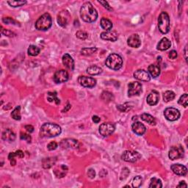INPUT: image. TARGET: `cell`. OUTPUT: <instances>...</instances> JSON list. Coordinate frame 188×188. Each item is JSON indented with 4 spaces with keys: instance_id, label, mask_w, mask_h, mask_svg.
I'll return each mask as SVG.
<instances>
[{
    "instance_id": "6da1fadb",
    "label": "cell",
    "mask_w": 188,
    "mask_h": 188,
    "mask_svg": "<svg viewBox=\"0 0 188 188\" xmlns=\"http://www.w3.org/2000/svg\"><path fill=\"white\" fill-rule=\"evenodd\" d=\"M80 16L84 21L94 22L98 18V13L90 2H85L80 9Z\"/></svg>"
},
{
    "instance_id": "7a4b0ae2",
    "label": "cell",
    "mask_w": 188,
    "mask_h": 188,
    "mask_svg": "<svg viewBox=\"0 0 188 188\" xmlns=\"http://www.w3.org/2000/svg\"><path fill=\"white\" fill-rule=\"evenodd\" d=\"M62 132L59 125L52 123H46L40 129L39 135L41 137H53L60 135Z\"/></svg>"
},
{
    "instance_id": "3957f363",
    "label": "cell",
    "mask_w": 188,
    "mask_h": 188,
    "mask_svg": "<svg viewBox=\"0 0 188 188\" xmlns=\"http://www.w3.org/2000/svg\"><path fill=\"white\" fill-rule=\"evenodd\" d=\"M105 63L110 69L118 71L122 67L123 59L118 54H111L108 57Z\"/></svg>"
},
{
    "instance_id": "277c9868",
    "label": "cell",
    "mask_w": 188,
    "mask_h": 188,
    "mask_svg": "<svg viewBox=\"0 0 188 188\" xmlns=\"http://www.w3.org/2000/svg\"><path fill=\"white\" fill-rule=\"evenodd\" d=\"M52 25L51 16L48 13H44L40 16L39 19L35 22V28L40 31H46L49 29Z\"/></svg>"
},
{
    "instance_id": "5b68a950",
    "label": "cell",
    "mask_w": 188,
    "mask_h": 188,
    "mask_svg": "<svg viewBox=\"0 0 188 188\" xmlns=\"http://www.w3.org/2000/svg\"><path fill=\"white\" fill-rule=\"evenodd\" d=\"M170 18L168 14L162 12L158 18V28L163 34H167L170 30Z\"/></svg>"
},
{
    "instance_id": "8992f818",
    "label": "cell",
    "mask_w": 188,
    "mask_h": 188,
    "mask_svg": "<svg viewBox=\"0 0 188 188\" xmlns=\"http://www.w3.org/2000/svg\"><path fill=\"white\" fill-rule=\"evenodd\" d=\"M123 160L128 163H135L141 158L140 153L135 151H125L121 156Z\"/></svg>"
},
{
    "instance_id": "52a82bcc",
    "label": "cell",
    "mask_w": 188,
    "mask_h": 188,
    "mask_svg": "<svg viewBox=\"0 0 188 188\" xmlns=\"http://www.w3.org/2000/svg\"><path fill=\"white\" fill-rule=\"evenodd\" d=\"M184 154H185L184 149L181 145H179V146L171 147L169 151L168 157L171 160H175V159L182 158L184 157Z\"/></svg>"
},
{
    "instance_id": "ba28073f",
    "label": "cell",
    "mask_w": 188,
    "mask_h": 188,
    "mask_svg": "<svg viewBox=\"0 0 188 188\" xmlns=\"http://www.w3.org/2000/svg\"><path fill=\"white\" fill-rule=\"evenodd\" d=\"M164 116L165 118L167 121H175L178 120L180 117L181 114L179 110L173 108H166L164 111Z\"/></svg>"
},
{
    "instance_id": "9c48e42d",
    "label": "cell",
    "mask_w": 188,
    "mask_h": 188,
    "mask_svg": "<svg viewBox=\"0 0 188 188\" xmlns=\"http://www.w3.org/2000/svg\"><path fill=\"white\" fill-rule=\"evenodd\" d=\"M128 96L129 97L138 96L142 93V85L140 82H132L129 84Z\"/></svg>"
},
{
    "instance_id": "30bf717a",
    "label": "cell",
    "mask_w": 188,
    "mask_h": 188,
    "mask_svg": "<svg viewBox=\"0 0 188 188\" xmlns=\"http://www.w3.org/2000/svg\"><path fill=\"white\" fill-rule=\"evenodd\" d=\"M78 82L81 85L85 87V88H92L96 86V80L94 78L90 77V76H80L78 78Z\"/></svg>"
},
{
    "instance_id": "8fae6325",
    "label": "cell",
    "mask_w": 188,
    "mask_h": 188,
    "mask_svg": "<svg viewBox=\"0 0 188 188\" xmlns=\"http://www.w3.org/2000/svg\"><path fill=\"white\" fill-rule=\"evenodd\" d=\"M116 127L111 123H104L99 126V133L103 137H108L114 132Z\"/></svg>"
},
{
    "instance_id": "7c38bea8",
    "label": "cell",
    "mask_w": 188,
    "mask_h": 188,
    "mask_svg": "<svg viewBox=\"0 0 188 188\" xmlns=\"http://www.w3.org/2000/svg\"><path fill=\"white\" fill-rule=\"evenodd\" d=\"M71 16L67 11H62L57 15V23L62 27H66L69 22Z\"/></svg>"
},
{
    "instance_id": "4fadbf2b",
    "label": "cell",
    "mask_w": 188,
    "mask_h": 188,
    "mask_svg": "<svg viewBox=\"0 0 188 188\" xmlns=\"http://www.w3.org/2000/svg\"><path fill=\"white\" fill-rule=\"evenodd\" d=\"M68 74L66 71L65 70H59L57 71L54 75V81L56 83H62L66 82L68 80Z\"/></svg>"
},
{
    "instance_id": "5bb4252c",
    "label": "cell",
    "mask_w": 188,
    "mask_h": 188,
    "mask_svg": "<svg viewBox=\"0 0 188 188\" xmlns=\"http://www.w3.org/2000/svg\"><path fill=\"white\" fill-rule=\"evenodd\" d=\"M134 77L137 80L143 81V82H149L151 80L150 74L146 71L140 69L137 70L134 73Z\"/></svg>"
},
{
    "instance_id": "9a60e30c",
    "label": "cell",
    "mask_w": 188,
    "mask_h": 188,
    "mask_svg": "<svg viewBox=\"0 0 188 188\" xmlns=\"http://www.w3.org/2000/svg\"><path fill=\"white\" fill-rule=\"evenodd\" d=\"M127 44L132 48H138L141 45V40L137 34H133L127 39Z\"/></svg>"
},
{
    "instance_id": "2e32d148",
    "label": "cell",
    "mask_w": 188,
    "mask_h": 188,
    "mask_svg": "<svg viewBox=\"0 0 188 188\" xmlns=\"http://www.w3.org/2000/svg\"><path fill=\"white\" fill-rule=\"evenodd\" d=\"M68 171V167L65 165H60L54 167L53 172L57 178H63L67 174Z\"/></svg>"
},
{
    "instance_id": "e0dca14e",
    "label": "cell",
    "mask_w": 188,
    "mask_h": 188,
    "mask_svg": "<svg viewBox=\"0 0 188 188\" xmlns=\"http://www.w3.org/2000/svg\"><path fill=\"white\" fill-rule=\"evenodd\" d=\"M101 38L105 40L115 42L118 39V34L115 31H105L101 33Z\"/></svg>"
},
{
    "instance_id": "ac0fdd59",
    "label": "cell",
    "mask_w": 188,
    "mask_h": 188,
    "mask_svg": "<svg viewBox=\"0 0 188 188\" xmlns=\"http://www.w3.org/2000/svg\"><path fill=\"white\" fill-rule=\"evenodd\" d=\"M171 170L175 174L178 176H185L187 173V168L185 165L181 164H173L171 167Z\"/></svg>"
},
{
    "instance_id": "d6986e66",
    "label": "cell",
    "mask_w": 188,
    "mask_h": 188,
    "mask_svg": "<svg viewBox=\"0 0 188 188\" xmlns=\"http://www.w3.org/2000/svg\"><path fill=\"white\" fill-rule=\"evenodd\" d=\"M60 145L63 149H76L78 146V141L74 139H65Z\"/></svg>"
},
{
    "instance_id": "ffe728a7",
    "label": "cell",
    "mask_w": 188,
    "mask_h": 188,
    "mask_svg": "<svg viewBox=\"0 0 188 188\" xmlns=\"http://www.w3.org/2000/svg\"><path fill=\"white\" fill-rule=\"evenodd\" d=\"M159 99V93L156 91V90H153V91H151L150 94H149V96H147L146 101L149 105H150V106H154V105H156L157 103H158Z\"/></svg>"
},
{
    "instance_id": "44dd1931",
    "label": "cell",
    "mask_w": 188,
    "mask_h": 188,
    "mask_svg": "<svg viewBox=\"0 0 188 188\" xmlns=\"http://www.w3.org/2000/svg\"><path fill=\"white\" fill-rule=\"evenodd\" d=\"M62 64H63L64 66H66L68 69L71 71H73L74 69V61L69 54H65L64 55L62 56Z\"/></svg>"
},
{
    "instance_id": "7402d4cb",
    "label": "cell",
    "mask_w": 188,
    "mask_h": 188,
    "mask_svg": "<svg viewBox=\"0 0 188 188\" xmlns=\"http://www.w3.org/2000/svg\"><path fill=\"white\" fill-rule=\"evenodd\" d=\"M132 129L133 132L137 135H143V134H145V131H146V128H145L144 125L142 123L138 122V121L132 124Z\"/></svg>"
},
{
    "instance_id": "603a6c76",
    "label": "cell",
    "mask_w": 188,
    "mask_h": 188,
    "mask_svg": "<svg viewBox=\"0 0 188 188\" xmlns=\"http://www.w3.org/2000/svg\"><path fill=\"white\" fill-rule=\"evenodd\" d=\"M2 138L3 140L8 141V142H13L16 139V134L11 129H7L4 131L2 135Z\"/></svg>"
},
{
    "instance_id": "cb8c5ba5",
    "label": "cell",
    "mask_w": 188,
    "mask_h": 188,
    "mask_svg": "<svg viewBox=\"0 0 188 188\" xmlns=\"http://www.w3.org/2000/svg\"><path fill=\"white\" fill-rule=\"evenodd\" d=\"M171 46V42L167 38H162L159 44H157V49L159 51H165V50L168 49Z\"/></svg>"
},
{
    "instance_id": "d4e9b609",
    "label": "cell",
    "mask_w": 188,
    "mask_h": 188,
    "mask_svg": "<svg viewBox=\"0 0 188 188\" xmlns=\"http://www.w3.org/2000/svg\"><path fill=\"white\" fill-rule=\"evenodd\" d=\"M57 162V157H47V158H44L42 160V166L44 168L48 169L52 166H54L56 164Z\"/></svg>"
},
{
    "instance_id": "484cf974",
    "label": "cell",
    "mask_w": 188,
    "mask_h": 188,
    "mask_svg": "<svg viewBox=\"0 0 188 188\" xmlns=\"http://www.w3.org/2000/svg\"><path fill=\"white\" fill-rule=\"evenodd\" d=\"M149 74H151V76H153L154 78H156L160 74V68L158 66L154 64H151L149 66L148 68Z\"/></svg>"
},
{
    "instance_id": "4316f807",
    "label": "cell",
    "mask_w": 188,
    "mask_h": 188,
    "mask_svg": "<svg viewBox=\"0 0 188 188\" xmlns=\"http://www.w3.org/2000/svg\"><path fill=\"white\" fill-rule=\"evenodd\" d=\"M87 73L92 76L99 75V74H102V69L100 67H99V66H91L87 68Z\"/></svg>"
},
{
    "instance_id": "83f0119b",
    "label": "cell",
    "mask_w": 188,
    "mask_h": 188,
    "mask_svg": "<svg viewBox=\"0 0 188 188\" xmlns=\"http://www.w3.org/2000/svg\"><path fill=\"white\" fill-rule=\"evenodd\" d=\"M101 27L106 31H110L112 28V23L110 20L106 19V18H102L101 19Z\"/></svg>"
},
{
    "instance_id": "f1b7e54d",
    "label": "cell",
    "mask_w": 188,
    "mask_h": 188,
    "mask_svg": "<svg viewBox=\"0 0 188 188\" xmlns=\"http://www.w3.org/2000/svg\"><path fill=\"white\" fill-rule=\"evenodd\" d=\"M141 119L145 121V122L148 123V124L153 125V126L156 125V120H155V118H154L152 116H151L150 114L143 113V114L141 115Z\"/></svg>"
},
{
    "instance_id": "f546056e",
    "label": "cell",
    "mask_w": 188,
    "mask_h": 188,
    "mask_svg": "<svg viewBox=\"0 0 188 188\" xmlns=\"http://www.w3.org/2000/svg\"><path fill=\"white\" fill-rule=\"evenodd\" d=\"M47 100L49 102H54L56 103V104H60V101L59 99L57 98V92H48L47 94Z\"/></svg>"
},
{
    "instance_id": "4dcf8cb0",
    "label": "cell",
    "mask_w": 188,
    "mask_h": 188,
    "mask_svg": "<svg viewBox=\"0 0 188 188\" xmlns=\"http://www.w3.org/2000/svg\"><path fill=\"white\" fill-rule=\"evenodd\" d=\"M176 97V94L172 90H167L163 94V100L165 102H169L173 100Z\"/></svg>"
},
{
    "instance_id": "1f68e13d",
    "label": "cell",
    "mask_w": 188,
    "mask_h": 188,
    "mask_svg": "<svg viewBox=\"0 0 188 188\" xmlns=\"http://www.w3.org/2000/svg\"><path fill=\"white\" fill-rule=\"evenodd\" d=\"M101 99L104 101V102H110L113 101L114 99V96H113L112 94H111L110 92L108 91H104L102 94V96H101Z\"/></svg>"
},
{
    "instance_id": "d6a6232c",
    "label": "cell",
    "mask_w": 188,
    "mask_h": 188,
    "mask_svg": "<svg viewBox=\"0 0 188 188\" xmlns=\"http://www.w3.org/2000/svg\"><path fill=\"white\" fill-rule=\"evenodd\" d=\"M150 188H161L163 187V184L160 179L157 178H152L150 181V185L149 186Z\"/></svg>"
},
{
    "instance_id": "836d02e7",
    "label": "cell",
    "mask_w": 188,
    "mask_h": 188,
    "mask_svg": "<svg viewBox=\"0 0 188 188\" xmlns=\"http://www.w3.org/2000/svg\"><path fill=\"white\" fill-rule=\"evenodd\" d=\"M11 117L13 118L14 120L19 121L21 120V108L19 106L16 107L14 110L12 111L11 112Z\"/></svg>"
},
{
    "instance_id": "e575fe53",
    "label": "cell",
    "mask_w": 188,
    "mask_h": 188,
    "mask_svg": "<svg viewBox=\"0 0 188 188\" xmlns=\"http://www.w3.org/2000/svg\"><path fill=\"white\" fill-rule=\"evenodd\" d=\"M97 51V48L90 47V48H84L81 50V54L85 56H90L94 54Z\"/></svg>"
},
{
    "instance_id": "d590c367",
    "label": "cell",
    "mask_w": 188,
    "mask_h": 188,
    "mask_svg": "<svg viewBox=\"0 0 188 188\" xmlns=\"http://www.w3.org/2000/svg\"><path fill=\"white\" fill-rule=\"evenodd\" d=\"M40 49L38 46L31 45L30 46L29 48H28V54L30 56H37L38 54L40 53Z\"/></svg>"
},
{
    "instance_id": "8d00e7d4",
    "label": "cell",
    "mask_w": 188,
    "mask_h": 188,
    "mask_svg": "<svg viewBox=\"0 0 188 188\" xmlns=\"http://www.w3.org/2000/svg\"><path fill=\"white\" fill-rule=\"evenodd\" d=\"M178 103L179 104L183 106L184 108H187L188 106V96L187 94H183L180 98H179V101H178Z\"/></svg>"
},
{
    "instance_id": "74e56055",
    "label": "cell",
    "mask_w": 188,
    "mask_h": 188,
    "mask_svg": "<svg viewBox=\"0 0 188 188\" xmlns=\"http://www.w3.org/2000/svg\"><path fill=\"white\" fill-rule=\"evenodd\" d=\"M143 182V178L140 176L135 177L132 180V187H140Z\"/></svg>"
},
{
    "instance_id": "f35d334b",
    "label": "cell",
    "mask_w": 188,
    "mask_h": 188,
    "mask_svg": "<svg viewBox=\"0 0 188 188\" xmlns=\"http://www.w3.org/2000/svg\"><path fill=\"white\" fill-rule=\"evenodd\" d=\"M27 3V1H7V4L13 7H21Z\"/></svg>"
},
{
    "instance_id": "ab89813d",
    "label": "cell",
    "mask_w": 188,
    "mask_h": 188,
    "mask_svg": "<svg viewBox=\"0 0 188 188\" xmlns=\"http://www.w3.org/2000/svg\"><path fill=\"white\" fill-rule=\"evenodd\" d=\"M76 37L81 40H85L88 38V34L86 32L82 31V30H79L76 33Z\"/></svg>"
},
{
    "instance_id": "60d3db41",
    "label": "cell",
    "mask_w": 188,
    "mask_h": 188,
    "mask_svg": "<svg viewBox=\"0 0 188 188\" xmlns=\"http://www.w3.org/2000/svg\"><path fill=\"white\" fill-rule=\"evenodd\" d=\"M2 21L5 24H14V25H19V22H17L16 21V20H14L13 19H12V18H11V17L3 18Z\"/></svg>"
},
{
    "instance_id": "b9f144b4",
    "label": "cell",
    "mask_w": 188,
    "mask_h": 188,
    "mask_svg": "<svg viewBox=\"0 0 188 188\" xmlns=\"http://www.w3.org/2000/svg\"><path fill=\"white\" fill-rule=\"evenodd\" d=\"M1 32L2 34L4 35H6V36H9V37H13V36H15L16 34L13 33V32L10 31V30H5L2 27H1Z\"/></svg>"
},
{
    "instance_id": "7bdbcfd3",
    "label": "cell",
    "mask_w": 188,
    "mask_h": 188,
    "mask_svg": "<svg viewBox=\"0 0 188 188\" xmlns=\"http://www.w3.org/2000/svg\"><path fill=\"white\" fill-rule=\"evenodd\" d=\"M20 138L21 139V140H26L28 143H31V140H32V137L30 136V135L26 134V133H21V135H20Z\"/></svg>"
},
{
    "instance_id": "ee69618b",
    "label": "cell",
    "mask_w": 188,
    "mask_h": 188,
    "mask_svg": "<svg viewBox=\"0 0 188 188\" xmlns=\"http://www.w3.org/2000/svg\"><path fill=\"white\" fill-rule=\"evenodd\" d=\"M15 157H16L15 152H11L9 154V155H8V159H9V160L11 161V165H13V166L16 165V160Z\"/></svg>"
},
{
    "instance_id": "f6af8a7d",
    "label": "cell",
    "mask_w": 188,
    "mask_h": 188,
    "mask_svg": "<svg viewBox=\"0 0 188 188\" xmlns=\"http://www.w3.org/2000/svg\"><path fill=\"white\" fill-rule=\"evenodd\" d=\"M58 147V144L55 141H52V142L49 143L47 145V149L48 151H53Z\"/></svg>"
},
{
    "instance_id": "bcb514c9",
    "label": "cell",
    "mask_w": 188,
    "mask_h": 188,
    "mask_svg": "<svg viewBox=\"0 0 188 188\" xmlns=\"http://www.w3.org/2000/svg\"><path fill=\"white\" fill-rule=\"evenodd\" d=\"M126 103L123 105H118V106L117 107V108H118L120 111H121V112H127L129 110H130L131 108L129 106H126Z\"/></svg>"
},
{
    "instance_id": "7dc6e473",
    "label": "cell",
    "mask_w": 188,
    "mask_h": 188,
    "mask_svg": "<svg viewBox=\"0 0 188 188\" xmlns=\"http://www.w3.org/2000/svg\"><path fill=\"white\" fill-rule=\"evenodd\" d=\"M98 2L101 4V5H102L103 6H104V7L106 8L107 10H108V11H112V10H113L112 8L110 7V5H109L108 2L107 1H100V0H99V1H98Z\"/></svg>"
},
{
    "instance_id": "c3c4849f",
    "label": "cell",
    "mask_w": 188,
    "mask_h": 188,
    "mask_svg": "<svg viewBox=\"0 0 188 188\" xmlns=\"http://www.w3.org/2000/svg\"><path fill=\"white\" fill-rule=\"evenodd\" d=\"M177 56H178V54L177 51H175V50H172V51H171L168 53V57L170 59L174 60L177 57Z\"/></svg>"
},
{
    "instance_id": "681fc988",
    "label": "cell",
    "mask_w": 188,
    "mask_h": 188,
    "mask_svg": "<svg viewBox=\"0 0 188 188\" xmlns=\"http://www.w3.org/2000/svg\"><path fill=\"white\" fill-rule=\"evenodd\" d=\"M88 176L90 179H94V178H95V177H96V172H95L94 170L92 168L89 169L88 171Z\"/></svg>"
},
{
    "instance_id": "f907efd6",
    "label": "cell",
    "mask_w": 188,
    "mask_h": 188,
    "mask_svg": "<svg viewBox=\"0 0 188 188\" xmlns=\"http://www.w3.org/2000/svg\"><path fill=\"white\" fill-rule=\"evenodd\" d=\"M15 154H16V157H19V158H23L24 156V154L21 150L16 151L15 152Z\"/></svg>"
},
{
    "instance_id": "816d5d0a",
    "label": "cell",
    "mask_w": 188,
    "mask_h": 188,
    "mask_svg": "<svg viewBox=\"0 0 188 188\" xmlns=\"http://www.w3.org/2000/svg\"><path fill=\"white\" fill-rule=\"evenodd\" d=\"M24 128H25L26 130H27V132H30V133L33 132V131H34V127L32 126V125H27V126H25Z\"/></svg>"
},
{
    "instance_id": "f5cc1de1",
    "label": "cell",
    "mask_w": 188,
    "mask_h": 188,
    "mask_svg": "<svg viewBox=\"0 0 188 188\" xmlns=\"http://www.w3.org/2000/svg\"><path fill=\"white\" fill-rule=\"evenodd\" d=\"M93 121H94V123H96V124H98V123H99L100 122V121H101V118H99V116H93Z\"/></svg>"
},
{
    "instance_id": "db71d44e",
    "label": "cell",
    "mask_w": 188,
    "mask_h": 188,
    "mask_svg": "<svg viewBox=\"0 0 188 188\" xmlns=\"http://www.w3.org/2000/svg\"><path fill=\"white\" fill-rule=\"evenodd\" d=\"M187 187V185L185 183V181H180L179 185H177V187Z\"/></svg>"
},
{
    "instance_id": "11a10c76",
    "label": "cell",
    "mask_w": 188,
    "mask_h": 188,
    "mask_svg": "<svg viewBox=\"0 0 188 188\" xmlns=\"http://www.w3.org/2000/svg\"><path fill=\"white\" fill-rule=\"evenodd\" d=\"M71 108V104H68V105H67V107H66V109H64L63 110H62V112H66V111H68V110H69V109Z\"/></svg>"
},
{
    "instance_id": "9f6ffc18",
    "label": "cell",
    "mask_w": 188,
    "mask_h": 188,
    "mask_svg": "<svg viewBox=\"0 0 188 188\" xmlns=\"http://www.w3.org/2000/svg\"><path fill=\"white\" fill-rule=\"evenodd\" d=\"M185 60H186V61H187V46H186L185 48Z\"/></svg>"
}]
</instances>
